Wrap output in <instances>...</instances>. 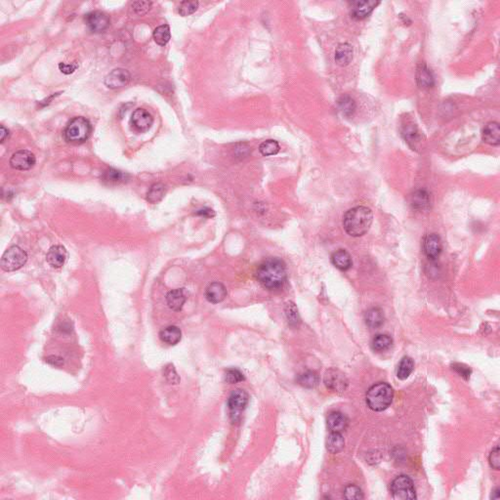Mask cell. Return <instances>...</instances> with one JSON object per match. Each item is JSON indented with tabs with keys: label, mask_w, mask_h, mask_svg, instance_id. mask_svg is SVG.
Here are the masks:
<instances>
[{
	"label": "cell",
	"mask_w": 500,
	"mask_h": 500,
	"mask_svg": "<svg viewBox=\"0 0 500 500\" xmlns=\"http://www.w3.org/2000/svg\"><path fill=\"white\" fill-rule=\"evenodd\" d=\"M79 67H80V65L76 62H73V63H60L59 64V69L65 74L73 73Z\"/></svg>",
	"instance_id": "obj_43"
},
{
	"label": "cell",
	"mask_w": 500,
	"mask_h": 500,
	"mask_svg": "<svg viewBox=\"0 0 500 500\" xmlns=\"http://www.w3.org/2000/svg\"><path fill=\"white\" fill-rule=\"evenodd\" d=\"M68 259V251L63 245H54L52 246L47 255L46 260L51 267L59 269Z\"/></svg>",
	"instance_id": "obj_14"
},
{
	"label": "cell",
	"mask_w": 500,
	"mask_h": 500,
	"mask_svg": "<svg viewBox=\"0 0 500 500\" xmlns=\"http://www.w3.org/2000/svg\"><path fill=\"white\" fill-rule=\"evenodd\" d=\"M391 492L394 499L407 500L416 498L413 482L409 476L406 475L399 476L392 482Z\"/></svg>",
	"instance_id": "obj_6"
},
{
	"label": "cell",
	"mask_w": 500,
	"mask_h": 500,
	"mask_svg": "<svg viewBox=\"0 0 500 500\" xmlns=\"http://www.w3.org/2000/svg\"><path fill=\"white\" fill-rule=\"evenodd\" d=\"M353 47L349 43H341L335 50V62L340 67H346L353 60Z\"/></svg>",
	"instance_id": "obj_18"
},
{
	"label": "cell",
	"mask_w": 500,
	"mask_h": 500,
	"mask_svg": "<svg viewBox=\"0 0 500 500\" xmlns=\"http://www.w3.org/2000/svg\"><path fill=\"white\" fill-rule=\"evenodd\" d=\"M28 261V254L18 245L10 246L1 258V268L5 272H14L21 269Z\"/></svg>",
	"instance_id": "obj_5"
},
{
	"label": "cell",
	"mask_w": 500,
	"mask_h": 500,
	"mask_svg": "<svg viewBox=\"0 0 500 500\" xmlns=\"http://www.w3.org/2000/svg\"><path fill=\"white\" fill-rule=\"evenodd\" d=\"M413 369H414V362L412 359H410V357H403L400 360L398 367V371H397L398 378H400V380L407 379L413 371Z\"/></svg>",
	"instance_id": "obj_31"
},
{
	"label": "cell",
	"mask_w": 500,
	"mask_h": 500,
	"mask_svg": "<svg viewBox=\"0 0 500 500\" xmlns=\"http://www.w3.org/2000/svg\"><path fill=\"white\" fill-rule=\"evenodd\" d=\"M205 297L212 304H218L227 297V290L221 282H212L205 290Z\"/></svg>",
	"instance_id": "obj_15"
},
{
	"label": "cell",
	"mask_w": 500,
	"mask_h": 500,
	"mask_svg": "<svg viewBox=\"0 0 500 500\" xmlns=\"http://www.w3.org/2000/svg\"><path fill=\"white\" fill-rule=\"evenodd\" d=\"M187 301V292L184 289L171 290L166 295V302L171 310L178 312L182 310Z\"/></svg>",
	"instance_id": "obj_17"
},
{
	"label": "cell",
	"mask_w": 500,
	"mask_h": 500,
	"mask_svg": "<svg viewBox=\"0 0 500 500\" xmlns=\"http://www.w3.org/2000/svg\"><path fill=\"white\" fill-rule=\"evenodd\" d=\"M379 1L373 0H363V1H353L351 3V17L356 20H363L369 17L371 12L379 5Z\"/></svg>",
	"instance_id": "obj_10"
},
{
	"label": "cell",
	"mask_w": 500,
	"mask_h": 500,
	"mask_svg": "<svg viewBox=\"0 0 500 500\" xmlns=\"http://www.w3.org/2000/svg\"><path fill=\"white\" fill-rule=\"evenodd\" d=\"M199 8V1H183L179 6V14L183 17L190 16Z\"/></svg>",
	"instance_id": "obj_37"
},
{
	"label": "cell",
	"mask_w": 500,
	"mask_h": 500,
	"mask_svg": "<svg viewBox=\"0 0 500 500\" xmlns=\"http://www.w3.org/2000/svg\"><path fill=\"white\" fill-rule=\"evenodd\" d=\"M131 123L135 129L141 132H145L149 130L151 127L153 123V118L148 110L145 109H137L132 113Z\"/></svg>",
	"instance_id": "obj_13"
},
{
	"label": "cell",
	"mask_w": 500,
	"mask_h": 500,
	"mask_svg": "<svg viewBox=\"0 0 500 500\" xmlns=\"http://www.w3.org/2000/svg\"><path fill=\"white\" fill-rule=\"evenodd\" d=\"M84 21L88 29L95 33L104 32L110 27V16L103 11H92L86 14Z\"/></svg>",
	"instance_id": "obj_8"
},
{
	"label": "cell",
	"mask_w": 500,
	"mask_h": 500,
	"mask_svg": "<svg viewBox=\"0 0 500 500\" xmlns=\"http://www.w3.org/2000/svg\"><path fill=\"white\" fill-rule=\"evenodd\" d=\"M331 261L333 265L341 271L349 270L352 267V258L346 250H337L334 252L331 256Z\"/></svg>",
	"instance_id": "obj_25"
},
{
	"label": "cell",
	"mask_w": 500,
	"mask_h": 500,
	"mask_svg": "<svg viewBox=\"0 0 500 500\" xmlns=\"http://www.w3.org/2000/svg\"><path fill=\"white\" fill-rule=\"evenodd\" d=\"M131 80L130 72L125 69H116L111 70L105 78V85L110 89H119L129 83Z\"/></svg>",
	"instance_id": "obj_11"
},
{
	"label": "cell",
	"mask_w": 500,
	"mask_h": 500,
	"mask_svg": "<svg viewBox=\"0 0 500 500\" xmlns=\"http://www.w3.org/2000/svg\"><path fill=\"white\" fill-rule=\"evenodd\" d=\"M344 497L346 499L358 500L363 498L362 491L359 487L355 485H349L345 488L344 490Z\"/></svg>",
	"instance_id": "obj_38"
},
{
	"label": "cell",
	"mask_w": 500,
	"mask_h": 500,
	"mask_svg": "<svg viewBox=\"0 0 500 500\" xmlns=\"http://www.w3.org/2000/svg\"><path fill=\"white\" fill-rule=\"evenodd\" d=\"M8 136H9V130L4 125H1L0 126V142L3 143Z\"/></svg>",
	"instance_id": "obj_47"
},
{
	"label": "cell",
	"mask_w": 500,
	"mask_h": 500,
	"mask_svg": "<svg viewBox=\"0 0 500 500\" xmlns=\"http://www.w3.org/2000/svg\"><path fill=\"white\" fill-rule=\"evenodd\" d=\"M416 81L422 88H431L435 84L434 76L425 64H420L416 70Z\"/></svg>",
	"instance_id": "obj_21"
},
{
	"label": "cell",
	"mask_w": 500,
	"mask_h": 500,
	"mask_svg": "<svg viewBox=\"0 0 500 500\" xmlns=\"http://www.w3.org/2000/svg\"><path fill=\"white\" fill-rule=\"evenodd\" d=\"M35 156L27 150H21L11 157L10 165L16 170H30L35 164Z\"/></svg>",
	"instance_id": "obj_9"
},
{
	"label": "cell",
	"mask_w": 500,
	"mask_h": 500,
	"mask_svg": "<svg viewBox=\"0 0 500 500\" xmlns=\"http://www.w3.org/2000/svg\"><path fill=\"white\" fill-rule=\"evenodd\" d=\"M287 274L284 262L278 257L263 261L257 270V279L268 290H279L286 281Z\"/></svg>",
	"instance_id": "obj_1"
},
{
	"label": "cell",
	"mask_w": 500,
	"mask_h": 500,
	"mask_svg": "<svg viewBox=\"0 0 500 500\" xmlns=\"http://www.w3.org/2000/svg\"><path fill=\"white\" fill-rule=\"evenodd\" d=\"M348 425V419L341 412H331L328 417V426L331 432H339L345 430Z\"/></svg>",
	"instance_id": "obj_23"
},
{
	"label": "cell",
	"mask_w": 500,
	"mask_h": 500,
	"mask_svg": "<svg viewBox=\"0 0 500 500\" xmlns=\"http://www.w3.org/2000/svg\"><path fill=\"white\" fill-rule=\"evenodd\" d=\"M280 145L277 141L267 140L263 142L259 147L261 153L265 157L275 156L280 151Z\"/></svg>",
	"instance_id": "obj_36"
},
{
	"label": "cell",
	"mask_w": 500,
	"mask_h": 500,
	"mask_svg": "<svg viewBox=\"0 0 500 500\" xmlns=\"http://www.w3.org/2000/svg\"><path fill=\"white\" fill-rule=\"evenodd\" d=\"M151 5L152 3L150 1H135L132 3V8L137 15L143 16L150 10Z\"/></svg>",
	"instance_id": "obj_40"
},
{
	"label": "cell",
	"mask_w": 500,
	"mask_h": 500,
	"mask_svg": "<svg viewBox=\"0 0 500 500\" xmlns=\"http://www.w3.org/2000/svg\"><path fill=\"white\" fill-rule=\"evenodd\" d=\"M46 361L51 366H55V367H61L64 364V359H62L60 357H57V356L48 357L46 359Z\"/></svg>",
	"instance_id": "obj_45"
},
{
	"label": "cell",
	"mask_w": 500,
	"mask_h": 500,
	"mask_svg": "<svg viewBox=\"0 0 500 500\" xmlns=\"http://www.w3.org/2000/svg\"><path fill=\"white\" fill-rule=\"evenodd\" d=\"M493 495H491V498H494V499H498L499 498V490L496 489V490L493 491Z\"/></svg>",
	"instance_id": "obj_48"
},
{
	"label": "cell",
	"mask_w": 500,
	"mask_h": 500,
	"mask_svg": "<svg viewBox=\"0 0 500 500\" xmlns=\"http://www.w3.org/2000/svg\"><path fill=\"white\" fill-rule=\"evenodd\" d=\"M394 398V391L389 384L379 382L371 386L367 393V403L370 410L382 411L386 410Z\"/></svg>",
	"instance_id": "obj_3"
},
{
	"label": "cell",
	"mask_w": 500,
	"mask_h": 500,
	"mask_svg": "<svg viewBox=\"0 0 500 500\" xmlns=\"http://www.w3.org/2000/svg\"><path fill=\"white\" fill-rule=\"evenodd\" d=\"M372 220L373 214L369 207L356 206L344 215L343 227L351 237L359 238L369 232Z\"/></svg>",
	"instance_id": "obj_2"
},
{
	"label": "cell",
	"mask_w": 500,
	"mask_h": 500,
	"mask_svg": "<svg viewBox=\"0 0 500 500\" xmlns=\"http://www.w3.org/2000/svg\"><path fill=\"white\" fill-rule=\"evenodd\" d=\"M129 175L122 171L110 168L105 171L101 177L102 181L107 185H118L128 180Z\"/></svg>",
	"instance_id": "obj_22"
},
{
	"label": "cell",
	"mask_w": 500,
	"mask_h": 500,
	"mask_svg": "<svg viewBox=\"0 0 500 500\" xmlns=\"http://www.w3.org/2000/svg\"><path fill=\"white\" fill-rule=\"evenodd\" d=\"M166 186L162 183H156L150 188L147 194V200L150 203H159L166 194Z\"/></svg>",
	"instance_id": "obj_29"
},
{
	"label": "cell",
	"mask_w": 500,
	"mask_h": 500,
	"mask_svg": "<svg viewBox=\"0 0 500 500\" xmlns=\"http://www.w3.org/2000/svg\"><path fill=\"white\" fill-rule=\"evenodd\" d=\"M91 132L90 121L83 117H76L68 122L64 130V138L70 144H82L88 140Z\"/></svg>",
	"instance_id": "obj_4"
},
{
	"label": "cell",
	"mask_w": 500,
	"mask_h": 500,
	"mask_svg": "<svg viewBox=\"0 0 500 500\" xmlns=\"http://www.w3.org/2000/svg\"><path fill=\"white\" fill-rule=\"evenodd\" d=\"M393 343V340L389 335L387 334H378L376 335L373 340H372V348L375 351L382 352V351L389 349Z\"/></svg>",
	"instance_id": "obj_35"
},
{
	"label": "cell",
	"mask_w": 500,
	"mask_h": 500,
	"mask_svg": "<svg viewBox=\"0 0 500 500\" xmlns=\"http://www.w3.org/2000/svg\"><path fill=\"white\" fill-rule=\"evenodd\" d=\"M284 312H285V316H286V319H287L290 325L298 326L300 323L301 319L296 305L291 301L287 302L285 305V308H284Z\"/></svg>",
	"instance_id": "obj_33"
},
{
	"label": "cell",
	"mask_w": 500,
	"mask_h": 500,
	"mask_svg": "<svg viewBox=\"0 0 500 500\" xmlns=\"http://www.w3.org/2000/svg\"><path fill=\"white\" fill-rule=\"evenodd\" d=\"M424 251L428 258L436 259L441 251V241L437 234L428 235L424 240Z\"/></svg>",
	"instance_id": "obj_16"
},
{
	"label": "cell",
	"mask_w": 500,
	"mask_h": 500,
	"mask_svg": "<svg viewBox=\"0 0 500 500\" xmlns=\"http://www.w3.org/2000/svg\"><path fill=\"white\" fill-rule=\"evenodd\" d=\"M489 460H490V467L491 468H493L495 470H498L499 469V447H495L493 450H491L490 457H489Z\"/></svg>",
	"instance_id": "obj_42"
},
{
	"label": "cell",
	"mask_w": 500,
	"mask_h": 500,
	"mask_svg": "<svg viewBox=\"0 0 500 500\" xmlns=\"http://www.w3.org/2000/svg\"><path fill=\"white\" fill-rule=\"evenodd\" d=\"M160 338L162 342L173 346L180 342L182 338V331L176 325H169L160 331Z\"/></svg>",
	"instance_id": "obj_20"
},
{
	"label": "cell",
	"mask_w": 500,
	"mask_h": 500,
	"mask_svg": "<svg viewBox=\"0 0 500 500\" xmlns=\"http://www.w3.org/2000/svg\"><path fill=\"white\" fill-rule=\"evenodd\" d=\"M483 139L492 146H498L500 143V127L497 122H490L483 131Z\"/></svg>",
	"instance_id": "obj_19"
},
{
	"label": "cell",
	"mask_w": 500,
	"mask_h": 500,
	"mask_svg": "<svg viewBox=\"0 0 500 500\" xmlns=\"http://www.w3.org/2000/svg\"><path fill=\"white\" fill-rule=\"evenodd\" d=\"M411 204L414 209L424 211L430 207V196L424 190H416L411 197Z\"/></svg>",
	"instance_id": "obj_24"
},
{
	"label": "cell",
	"mask_w": 500,
	"mask_h": 500,
	"mask_svg": "<svg viewBox=\"0 0 500 500\" xmlns=\"http://www.w3.org/2000/svg\"><path fill=\"white\" fill-rule=\"evenodd\" d=\"M338 108L344 116L350 117L355 112L357 105L355 100L349 95H344L338 100Z\"/></svg>",
	"instance_id": "obj_34"
},
{
	"label": "cell",
	"mask_w": 500,
	"mask_h": 500,
	"mask_svg": "<svg viewBox=\"0 0 500 500\" xmlns=\"http://www.w3.org/2000/svg\"><path fill=\"white\" fill-rule=\"evenodd\" d=\"M452 370H455L460 376L464 377L465 379H468L470 377L471 370L468 367H465L464 364L460 363H454L452 366Z\"/></svg>",
	"instance_id": "obj_44"
},
{
	"label": "cell",
	"mask_w": 500,
	"mask_h": 500,
	"mask_svg": "<svg viewBox=\"0 0 500 500\" xmlns=\"http://www.w3.org/2000/svg\"><path fill=\"white\" fill-rule=\"evenodd\" d=\"M244 380V376L240 370L237 369H229L225 373V381L230 384H235Z\"/></svg>",
	"instance_id": "obj_39"
},
{
	"label": "cell",
	"mask_w": 500,
	"mask_h": 500,
	"mask_svg": "<svg viewBox=\"0 0 500 500\" xmlns=\"http://www.w3.org/2000/svg\"><path fill=\"white\" fill-rule=\"evenodd\" d=\"M345 440L339 432H331L326 440V449L330 453H338L344 449Z\"/></svg>",
	"instance_id": "obj_27"
},
{
	"label": "cell",
	"mask_w": 500,
	"mask_h": 500,
	"mask_svg": "<svg viewBox=\"0 0 500 500\" xmlns=\"http://www.w3.org/2000/svg\"><path fill=\"white\" fill-rule=\"evenodd\" d=\"M297 381L301 386L308 388V389H313L319 385L320 378L316 372L306 371V372H304L299 375Z\"/></svg>",
	"instance_id": "obj_30"
},
{
	"label": "cell",
	"mask_w": 500,
	"mask_h": 500,
	"mask_svg": "<svg viewBox=\"0 0 500 500\" xmlns=\"http://www.w3.org/2000/svg\"><path fill=\"white\" fill-rule=\"evenodd\" d=\"M164 376L166 380L171 384H178L180 382V377L178 376L175 368L173 364H168L164 370Z\"/></svg>",
	"instance_id": "obj_41"
},
{
	"label": "cell",
	"mask_w": 500,
	"mask_h": 500,
	"mask_svg": "<svg viewBox=\"0 0 500 500\" xmlns=\"http://www.w3.org/2000/svg\"><path fill=\"white\" fill-rule=\"evenodd\" d=\"M324 384L331 391L343 392L348 386V380L339 370H330L324 375Z\"/></svg>",
	"instance_id": "obj_12"
},
{
	"label": "cell",
	"mask_w": 500,
	"mask_h": 500,
	"mask_svg": "<svg viewBox=\"0 0 500 500\" xmlns=\"http://www.w3.org/2000/svg\"><path fill=\"white\" fill-rule=\"evenodd\" d=\"M364 320L371 329L380 328L384 322V315L379 308H372L366 313Z\"/></svg>",
	"instance_id": "obj_28"
},
{
	"label": "cell",
	"mask_w": 500,
	"mask_h": 500,
	"mask_svg": "<svg viewBox=\"0 0 500 500\" xmlns=\"http://www.w3.org/2000/svg\"><path fill=\"white\" fill-rule=\"evenodd\" d=\"M402 135L410 147L413 150H416L417 146L420 144L421 138H422L420 132L418 131L417 127L414 124L407 125L402 130Z\"/></svg>",
	"instance_id": "obj_26"
},
{
	"label": "cell",
	"mask_w": 500,
	"mask_h": 500,
	"mask_svg": "<svg viewBox=\"0 0 500 500\" xmlns=\"http://www.w3.org/2000/svg\"><path fill=\"white\" fill-rule=\"evenodd\" d=\"M198 215H200V216H203V217H206V218H210V217H214L215 216V212L210 209V208H203V209H200V210L197 212Z\"/></svg>",
	"instance_id": "obj_46"
},
{
	"label": "cell",
	"mask_w": 500,
	"mask_h": 500,
	"mask_svg": "<svg viewBox=\"0 0 500 500\" xmlns=\"http://www.w3.org/2000/svg\"><path fill=\"white\" fill-rule=\"evenodd\" d=\"M170 37V28L168 25H162L153 30V40L160 46L166 45Z\"/></svg>",
	"instance_id": "obj_32"
},
{
	"label": "cell",
	"mask_w": 500,
	"mask_h": 500,
	"mask_svg": "<svg viewBox=\"0 0 500 500\" xmlns=\"http://www.w3.org/2000/svg\"><path fill=\"white\" fill-rule=\"evenodd\" d=\"M249 396L246 391L242 389H236L230 393L228 399V408L230 410V418L233 421H237L240 417V412L244 410L248 403Z\"/></svg>",
	"instance_id": "obj_7"
}]
</instances>
